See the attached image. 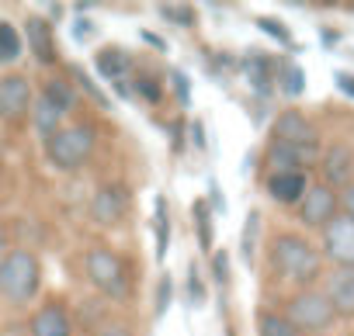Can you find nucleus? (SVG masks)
Instances as JSON below:
<instances>
[{
	"label": "nucleus",
	"mask_w": 354,
	"mask_h": 336,
	"mask_svg": "<svg viewBox=\"0 0 354 336\" xmlns=\"http://www.w3.org/2000/svg\"><path fill=\"white\" fill-rule=\"evenodd\" d=\"M316 336H323V333H316Z\"/></svg>",
	"instance_id": "43"
},
{
	"label": "nucleus",
	"mask_w": 354,
	"mask_h": 336,
	"mask_svg": "<svg viewBox=\"0 0 354 336\" xmlns=\"http://www.w3.org/2000/svg\"><path fill=\"white\" fill-rule=\"evenodd\" d=\"M278 87L285 97H299L306 90V73L299 66H281V77H278Z\"/></svg>",
	"instance_id": "26"
},
{
	"label": "nucleus",
	"mask_w": 354,
	"mask_h": 336,
	"mask_svg": "<svg viewBox=\"0 0 354 336\" xmlns=\"http://www.w3.org/2000/svg\"><path fill=\"white\" fill-rule=\"evenodd\" d=\"M340 212L354 222V184H347V188L340 191Z\"/></svg>",
	"instance_id": "37"
},
{
	"label": "nucleus",
	"mask_w": 354,
	"mask_h": 336,
	"mask_svg": "<svg viewBox=\"0 0 354 336\" xmlns=\"http://www.w3.org/2000/svg\"><path fill=\"white\" fill-rule=\"evenodd\" d=\"M247 80L261 97H271V90L278 87V80L271 77V59L268 56H250L247 59Z\"/></svg>",
	"instance_id": "20"
},
{
	"label": "nucleus",
	"mask_w": 354,
	"mask_h": 336,
	"mask_svg": "<svg viewBox=\"0 0 354 336\" xmlns=\"http://www.w3.org/2000/svg\"><path fill=\"white\" fill-rule=\"evenodd\" d=\"M170 298H174V281L163 274V277H160V284H156V319L170 308Z\"/></svg>",
	"instance_id": "31"
},
{
	"label": "nucleus",
	"mask_w": 354,
	"mask_h": 336,
	"mask_svg": "<svg viewBox=\"0 0 354 336\" xmlns=\"http://www.w3.org/2000/svg\"><path fill=\"white\" fill-rule=\"evenodd\" d=\"M73 35H77V39H91V35H94V25H91V21H80V25L73 28Z\"/></svg>",
	"instance_id": "39"
},
{
	"label": "nucleus",
	"mask_w": 354,
	"mask_h": 336,
	"mask_svg": "<svg viewBox=\"0 0 354 336\" xmlns=\"http://www.w3.org/2000/svg\"><path fill=\"white\" fill-rule=\"evenodd\" d=\"M268 163L271 174H288V170H302L319 163V146H288V142H268Z\"/></svg>",
	"instance_id": "13"
},
{
	"label": "nucleus",
	"mask_w": 354,
	"mask_h": 336,
	"mask_svg": "<svg viewBox=\"0 0 354 336\" xmlns=\"http://www.w3.org/2000/svg\"><path fill=\"white\" fill-rule=\"evenodd\" d=\"M212 277H216L219 284L230 281V253H226V250H212Z\"/></svg>",
	"instance_id": "32"
},
{
	"label": "nucleus",
	"mask_w": 354,
	"mask_h": 336,
	"mask_svg": "<svg viewBox=\"0 0 354 336\" xmlns=\"http://www.w3.org/2000/svg\"><path fill=\"white\" fill-rule=\"evenodd\" d=\"M66 73H70V83L77 87V90H84V97H91L97 108H111V101H108V94L91 80V73L84 70V66H66Z\"/></svg>",
	"instance_id": "22"
},
{
	"label": "nucleus",
	"mask_w": 354,
	"mask_h": 336,
	"mask_svg": "<svg viewBox=\"0 0 354 336\" xmlns=\"http://www.w3.org/2000/svg\"><path fill=\"white\" fill-rule=\"evenodd\" d=\"M281 315L292 322V329H295L299 336L326 333V329L337 322V312H333V305H330L326 291H319V288L295 291V295L288 298V305H285V312H281Z\"/></svg>",
	"instance_id": "5"
},
{
	"label": "nucleus",
	"mask_w": 354,
	"mask_h": 336,
	"mask_svg": "<svg viewBox=\"0 0 354 336\" xmlns=\"http://www.w3.org/2000/svg\"><path fill=\"white\" fill-rule=\"evenodd\" d=\"M142 39H146V42H149V46H156V49H167V46H163V42H160V39H156V35H153V32H142Z\"/></svg>",
	"instance_id": "41"
},
{
	"label": "nucleus",
	"mask_w": 354,
	"mask_h": 336,
	"mask_svg": "<svg viewBox=\"0 0 354 336\" xmlns=\"http://www.w3.org/2000/svg\"><path fill=\"white\" fill-rule=\"evenodd\" d=\"M129 205H132V198L122 184H101L91 198V222L101 229H111L129 215Z\"/></svg>",
	"instance_id": "9"
},
{
	"label": "nucleus",
	"mask_w": 354,
	"mask_h": 336,
	"mask_svg": "<svg viewBox=\"0 0 354 336\" xmlns=\"http://www.w3.org/2000/svg\"><path fill=\"white\" fill-rule=\"evenodd\" d=\"M319 174H323V184L326 188H347L354 184V149L347 142H333L319 152Z\"/></svg>",
	"instance_id": "10"
},
{
	"label": "nucleus",
	"mask_w": 354,
	"mask_h": 336,
	"mask_svg": "<svg viewBox=\"0 0 354 336\" xmlns=\"http://www.w3.org/2000/svg\"><path fill=\"white\" fill-rule=\"evenodd\" d=\"M156 260L167 257V246H170V212H167V198L160 195L156 198Z\"/></svg>",
	"instance_id": "25"
},
{
	"label": "nucleus",
	"mask_w": 354,
	"mask_h": 336,
	"mask_svg": "<svg viewBox=\"0 0 354 336\" xmlns=\"http://www.w3.org/2000/svg\"><path fill=\"white\" fill-rule=\"evenodd\" d=\"M63 118H66V115H63V111H56V108L39 94V97H35V104H32V118H28V121H32L35 135L46 142L49 135H56V132L63 128Z\"/></svg>",
	"instance_id": "18"
},
{
	"label": "nucleus",
	"mask_w": 354,
	"mask_h": 336,
	"mask_svg": "<svg viewBox=\"0 0 354 336\" xmlns=\"http://www.w3.org/2000/svg\"><path fill=\"white\" fill-rule=\"evenodd\" d=\"M21 52H25V39H21V32H18L11 21L0 18V63H18Z\"/></svg>",
	"instance_id": "21"
},
{
	"label": "nucleus",
	"mask_w": 354,
	"mask_h": 336,
	"mask_svg": "<svg viewBox=\"0 0 354 336\" xmlns=\"http://www.w3.org/2000/svg\"><path fill=\"white\" fill-rule=\"evenodd\" d=\"M268 260H271V270L288 281V284H299L302 291L313 288L319 277H323V253L299 233H281L274 236L271 250H268Z\"/></svg>",
	"instance_id": "1"
},
{
	"label": "nucleus",
	"mask_w": 354,
	"mask_h": 336,
	"mask_svg": "<svg viewBox=\"0 0 354 336\" xmlns=\"http://www.w3.org/2000/svg\"><path fill=\"white\" fill-rule=\"evenodd\" d=\"M0 166H4V139H0Z\"/></svg>",
	"instance_id": "42"
},
{
	"label": "nucleus",
	"mask_w": 354,
	"mask_h": 336,
	"mask_svg": "<svg viewBox=\"0 0 354 336\" xmlns=\"http://www.w3.org/2000/svg\"><path fill=\"white\" fill-rule=\"evenodd\" d=\"M337 215H340V195L333 188H326V184H309V191L295 205V219L306 229H319L323 233Z\"/></svg>",
	"instance_id": "6"
},
{
	"label": "nucleus",
	"mask_w": 354,
	"mask_h": 336,
	"mask_svg": "<svg viewBox=\"0 0 354 336\" xmlns=\"http://www.w3.org/2000/svg\"><path fill=\"white\" fill-rule=\"evenodd\" d=\"M25 46L28 52L35 56V63L42 66H56L59 63V52H56V32H53V21L42 18V14H28L25 18Z\"/></svg>",
	"instance_id": "11"
},
{
	"label": "nucleus",
	"mask_w": 354,
	"mask_h": 336,
	"mask_svg": "<svg viewBox=\"0 0 354 336\" xmlns=\"http://www.w3.org/2000/svg\"><path fill=\"white\" fill-rule=\"evenodd\" d=\"M42 288V264L32 250L15 246L0 260V295L11 305H28Z\"/></svg>",
	"instance_id": "3"
},
{
	"label": "nucleus",
	"mask_w": 354,
	"mask_h": 336,
	"mask_svg": "<svg viewBox=\"0 0 354 336\" xmlns=\"http://www.w3.org/2000/svg\"><path fill=\"white\" fill-rule=\"evenodd\" d=\"M97 73L111 83V87H129V77L136 73V59L132 52H125L122 46H111V49H101L97 59H94Z\"/></svg>",
	"instance_id": "16"
},
{
	"label": "nucleus",
	"mask_w": 354,
	"mask_h": 336,
	"mask_svg": "<svg viewBox=\"0 0 354 336\" xmlns=\"http://www.w3.org/2000/svg\"><path fill=\"white\" fill-rule=\"evenodd\" d=\"M42 97H46L56 111H63V115H70V111L77 108V87H73L66 77H49L46 87H42Z\"/></svg>",
	"instance_id": "19"
},
{
	"label": "nucleus",
	"mask_w": 354,
	"mask_h": 336,
	"mask_svg": "<svg viewBox=\"0 0 354 336\" xmlns=\"http://www.w3.org/2000/svg\"><path fill=\"white\" fill-rule=\"evenodd\" d=\"M132 90H136L142 101H149V104H160V97H163V90H160V80H156V77H149V73H139V77H132Z\"/></svg>",
	"instance_id": "29"
},
{
	"label": "nucleus",
	"mask_w": 354,
	"mask_h": 336,
	"mask_svg": "<svg viewBox=\"0 0 354 336\" xmlns=\"http://www.w3.org/2000/svg\"><path fill=\"white\" fill-rule=\"evenodd\" d=\"M333 83H337L340 94H347V97L354 101V73H344V70H340V73H333Z\"/></svg>",
	"instance_id": "36"
},
{
	"label": "nucleus",
	"mask_w": 354,
	"mask_h": 336,
	"mask_svg": "<svg viewBox=\"0 0 354 336\" xmlns=\"http://www.w3.org/2000/svg\"><path fill=\"white\" fill-rule=\"evenodd\" d=\"M160 18H167V21H174V25H181V28H192V25L198 21L195 8H188V4H160Z\"/></svg>",
	"instance_id": "28"
},
{
	"label": "nucleus",
	"mask_w": 354,
	"mask_h": 336,
	"mask_svg": "<svg viewBox=\"0 0 354 336\" xmlns=\"http://www.w3.org/2000/svg\"><path fill=\"white\" fill-rule=\"evenodd\" d=\"M32 104H35V90H32L28 77H21V73L0 77V121L4 125L28 121L32 118Z\"/></svg>",
	"instance_id": "7"
},
{
	"label": "nucleus",
	"mask_w": 354,
	"mask_h": 336,
	"mask_svg": "<svg viewBox=\"0 0 354 336\" xmlns=\"http://www.w3.org/2000/svg\"><path fill=\"white\" fill-rule=\"evenodd\" d=\"M94 146H97V128L87 125V121H77V125H63L56 135H49L42 142L46 149V163L53 166L56 174H77L91 163L94 156Z\"/></svg>",
	"instance_id": "2"
},
{
	"label": "nucleus",
	"mask_w": 354,
	"mask_h": 336,
	"mask_svg": "<svg viewBox=\"0 0 354 336\" xmlns=\"http://www.w3.org/2000/svg\"><path fill=\"white\" fill-rule=\"evenodd\" d=\"M326 298L337 312V319H354V267H337L326 277Z\"/></svg>",
	"instance_id": "15"
},
{
	"label": "nucleus",
	"mask_w": 354,
	"mask_h": 336,
	"mask_svg": "<svg viewBox=\"0 0 354 336\" xmlns=\"http://www.w3.org/2000/svg\"><path fill=\"white\" fill-rule=\"evenodd\" d=\"M32 336H73V319L63 302H42L28 319Z\"/></svg>",
	"instance_id": "14"
},
{
	"label": "nucleus",
	"mask_w": 354,
	"mask_h": 336,
	"mask_svg": "<svg viewBox=\"0 0 354 336\" xmlns=\"http://www.w3.org/2000/svg\"><path fill=\"white\" fill-rule=\"evenodd\" d=\"M8 243H11V236H8V229H4V226H0V260L8 257Z\"/></svg>",
	"instance_id": "40"
},
{
	"label": "nucleus",
	"mask_w": 354,
	"mask_h": 336,
	"mask_svg": "<svg viewBox=\"0 0 354 336\" xmlns=\"http://www.w3.org/2000/svg\"><path fill=\"white\" fill-rule=\"evenodd\" d=\"M319 253L337 267H354V222L344 212L319 233Z\"/></svg>",
	"instance_id": "8"
},
{
	"label": "nucleus",
	"mask_w": 354,
	"mask_h": 336,
	"mask_svg": "<svg viewBox=\"0 0 354 336\" xmlns=\"http://www.w3.org/2000/svg\"><path fill=\"white\" fill-rule=\"evenodd\" d=\"M257 336H299V333L292 329V322L281 312L264 308V312H257Z\"/></svg>",
	"instance_id": "23"
},
{
	"label": "nucleus",
	"mask_w": 354,
	"mask_h": 336,
	"mask_svg": "<svg viewBox=\"0 0 354 336\" xmlns=\"http://www.w3.org/2000/svg\"><path fill=\"white\" fill-rule=\"evenodd\" d=\"M170 87H174V94H177V101H181V104H192V87H188V77L181 70L170 73Z\"/></svg>",
	"instance_id": "34"
},
{
	"label": "nucleus",
	"mask_w": 354,
	"mask_h": 336,
	"mask_svg": "<svg viewBox=\"0 0 354 336\" xmlns=\"http://www.w3.org/2000/svg\"><path fill=\"white\" fill-rule=\"evenodd\" d=\"M271 139H274V142H288V146H319L316 125H313L299 108H288V111H281V115L274 118Z\"/></svg>",
	"instance_id": "12"
},
{
	"label": "nucleus",
	"mask_w": 354,
	"mask_h": 336,
	"mask_svg": "<svg viewBox=\"0 0 354 336\" xmlns=\"http://www.w3.org/2000/svg\"><path fill=\"white\" fill-rule=\"evenodd\" d=\"M306 191H309V177H306L302 170L268 174V195H271L278 205H299Z\"/></svg>",
	"instance_id": "17"
},
{
	"label": "nucleus",
	"mask_w": 354,
	"mask_h": 336,
	"mask_svg": "<svg viewBox=\"0 0 354 336\" xmlns=\"http://www.w3.org/2000/svg\"><path fill=\"white\" fill-rule=\"evenodd\" d=\"M192 219H195V226H198V246L205 250V253H212V212H209V201H195L192 205Z\"/></svg>",
	"instance_id": "24"
},
{
	"label": "nucleus",
	"mask_w": 354,
	"mask_h": 336,
	"mask_svg": "<svg viewBox=\"0 0 354 336\" xmlns=\"http://www.w3.org/2000/svg\"><path fill=\"white\" fill-rule=\"evenodd\" d=\"M257 236H261V212H250L247 215V226H243V246H240V253H243L247 264L257 253Z\"/></svg>",
	"instance_id": "27"
},
{
	"label": "nucleus",
	"mask_w": 354,
	"mask_h": 336,
	"mask_svg": "<svg viewBox=\"0 0 354 336\" xmlns=\"http://www.w3.org/2000/svg\"><path fill=\"white\" fill-rule=\"evenodd\" d=\"M84 277L111 302H125L129 291H132V281H129V267L125 260L108 250V246H91L84 253Z\"/></svg>",
	"instance_id": "4"
},
{
	"label": "nucleus",
	"mask_w": 354,
	"mask_h": 336,
	"mask_svg": "<svg viewBox=\"0 0 354 336\" xmlns=\"http://www.w3.org/2000/svg\"><path fill=\"white\" fill-rule=\"evenodd\" d=\"M188 132H192V142H195L198 149H205V135H202V121H195V125H192Z\"/></svg>",
	"instance_id": "38"
},
{
	"label": "nucleus",
	"mask_w": 354,
	"mask_h": 336,
	"mask_svg": "<svg viewBox=\"0 0 354 336\" xmlns=\"http://www.w3.org/2000/svg\"><path fill=\"white\" fill-rule=\"evenodd\" d=\"M188 295H192V305H205V281H202L198 267H192V274H188Z\"/></svg>",
	"instance_id": "33"
},
{
	"label": "nucleus",
	"mask_w": 354,
	"mask_h": 336,
	"mask_svg": "<svg viewBox=\"0 0 354 336\" xmlns=\"http://www.w3.org/2000/svg\"><path fill=\"white\" fill-rule=\"evenodd\" d=\"M257 28H261L264 35L278 39V42H281V46H288V49L295 46V42H292V35H288V28H285V25H278L274 18H257Z\"/></svg>",
	"instance_id": "30"
},
{
	"label": "nucleus",
	"mask_w": 354,
	"mask_h": 336,
	"mask_svg": "<svg viewBox=\"0 0 354 336\" xmlns=\"http://www.w3.org/2000/svg\"><path fill=\"white\" fill-rule=\"evenodd\" d=\"M91 336H136L129 322H101Z\"/></svg>",
	"instance_id": "35"
}]
</instances>
